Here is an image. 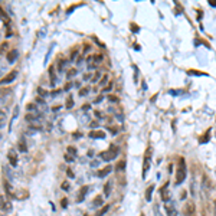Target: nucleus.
Segmentation results:
<instances>
[{"label": "nucleus", "instance_id": "1", "mask_svg": "<svg viewBox=\"0 0 216 216\" xmlns=\"http://www.w3.org/2000/svg\"><path fill=\"white\" fill-rule=\"evenodd\" d=\"M186 174H187V166L185 163V159H180L179 161V166H177V173H176V185H182L186 179Z\"/></svg>", "mask_w": 216, "mask_h": 216}, {"label": "nucleus", "instance_id": "2", "mask_svg": "<svg viewBox=\"0 0 216 216\" xmlns=\"http://www.w3.org/2000/svg\"><path fill=\"white\" fill-rule=\"evenodd\" d=\"M7 101L9 98L0 99V127H3L6 118H7Z\"/></svg>", "mask_w": 216, "mask_h": 216}, {"label": "nucleus", "instance_id": "3", "mask_svg": "<svg viewBox=\"0 0 216 216\" xmlns=\"http://www.w3.org/2000/svg\"><path fill=\"white\" fill-rule=\"evenodd\" d=\"M118 156V149L117 147H111L108 151H102L101 153V159L104 161H111L113 159H115Z\"/></svg>", "mask_w": 216, "mask_h": 216}, {"label": "nucleus", "instance_id": "4", "mask_svg": "<svg viewBox=\"0 0 216 216\" xmlns=\"http://www.w3.org/2000/svg\"><path fill=\"white\" fill-rule=\"evenodd\" d=\"M13 205L6 196H0V210L2 212H12Z\"/></svg>", "mask_w": 216, "mask_h": 216}, {"label": "nucleus", "instance_id": "5", "mask_svg": "<svg viewBox=\"0 0 216 216\" xmlns=\"http://www.w3.org/2000/svg\"><path fill=\"white\" fill-rule=\"evenodd\" d=\"M150 161H151V149L147 150L144 156V164H143V179H145V174L150 170Z\"/></svg>", "mask_w": 216, "mask_h": 216}, {"label": "nucleus", "instance_id": "6", "mask_svg": "<svg viewBox=\"0 0 216 216\" xmlns=\"http://www.w3.org/2000/svg\"><path fill=\"white\" fill-rule=\"evenodd\" d=\"M16 76H17V72H16V71H12L9 75H6L4 78L0 79V85H7V84L13 82V81L16 79Z\"/></svg>", "mask_w": 216, "mask_h": 216}, {"label": "nucleus", "instance_id": "7", "mask_svg": "<svg viewBox=\"0 0 216 216\" xmlns=\"http://www.w3.org/2000/svg\"><path fill=\"white\" fill-rule=\"evenodd\" d=\"M167 186H169V185L166 183V185L161 187V190H160V193H161V200L166 202V203H167V202L170 200V197H172V195H170V190H169V187H167Z\"/></svg>", "mask_w": 216, "mask_h": 216}, {"label": "nucleus", "instance_id": "8", "mask_svg": "<svg viewBox=\"0 0 216 216\" xmlns=\"http://www.w3.org/2000/svg\"><path fill=\"white\" fill-rule=\"evenodd\" d=\"M7 159H9V163H10L12 167H16V166H17V153H16L15 150H9Z\"/></svg>", "mask_w": 216, "mask_h": 216}, {"label": "nucleus", "instance_id": "9", "mask_svg": "<svg viewBox=\"0 0 216 216\" xmlns=\"http://www.w3.org/2000/svg\"><path fill=\"white\" fill-rule=\"evenodd\" d=\"M17 56H19L17 49H12V51H9L7 52V62L9 63H15L16 59H17Z\"/></svg>", "mask_w": 216, "mask_h": 216}, {"label": "nucleus", "instance_id": "10", "mask_svg": "<svg viewBox=\"0 0 216 216\" xmlns=\"http://www.w3.org/2000/svg\"><path fill=\"white\" fill-rule=\"evenodd\" d=\"M166 215L167 216H179V212H177V209L173 206V205L167 203L166 205Z\"/></svg>", "mask_w": 216, "mask_h": 216}, {"label": "nucleus", "instance_id": "11", "mask_svg": "<svg viewBox=\"0 0 216 216\" xmlns=\"http://www.w3.org/2000/svg\"><path fill=\"white\" fill-rule=\"evenodd\" d=\"M88 192H90V187H88V186H84V187L81 189V192H79V196L76 197V202H78V203H81V202L85 199V195Z\"/></svg>", "mask_w": 216, "mask_h": 216}, {"label": "nucleus", "instance_id": "12", "mask_svg": "<svg viewBox=\"0 0 216 216\" xmlns=\"http://www.w3.org/2000/svg\"><path fill=\"white\" fill-rule=\"evenodd\" d=\"M17 147H19L20 153H28V144H26V140H25V138H20L19 143H17Z\"/></svg>", "mask_w": 216, "mask_h": 216}, {"label": "nucleus", "instance_id": "13", "mask_svg": "<svg viewBox=\"0 0 216 216\" xmlns=\"http://www.w3.org/2000/svg\"><path fill=\"white\" fill-rule=\"evenodd\" d=\"M113 172V167H111V166H105V167H104V169H101L98 172V174H97V176L98 177H105L107 174H110V173Z\"/></svg>", "mask_w": 216, "mask_h": 216}, {"label": "nucleus", "instance_id": "14", "mask_svg": "<svg viewBox=\"0 0 216 216\" xmlns=\"http://www.w3.org/2000/svg\"><path fill=\"white\" fill-rule=\"evenodd\" d=\"M91 138H105V133L101 131V130H97V131H91L90 133Z\"/></svg>", "mask_w": 216, "mask_h": 216}, {"label": "nucleus", "instance_id": "15", "mask_svg": "<svg viewBox=\"0 0 216 216\" xmlns=\"http://www.w3.org/2000/svg\"><path fill=\"white\" fill-rule=\"evenodd\" d=\"M153 192H154V185H150L149 189L145 190V200L150 202L151 200V196H153Z\"/></svg>", "mask_w": 216, "mask_h": 216}, {"label": "nucleus", "instance_id": "16", "mask_svg": "<svg viewBox=\"0 0 216 216\" xmlns=\"http://www.w3.org/2000/svg\"><path fill=\"white\" fill-rule=\"evenodd\" d=\"M55 67H51L49 68V76H51V85L55 86L56 85V78H55Z\"/></svg>", "mask_w": 216, "mask_h": 216}, {"label": "nucleus", "instance_id": "17", "mask_svg": "<svg viewBox=\"0 0 216 216\" xmlns=\"http://www.w3.org/2000/svg\"><path fill=\"white\" fill-rule=\"evenodd\" d=\"M10 94L12 91L6 88V90H0V99H4V98H10Z\"/></svg>", "mask_w": 216, "mask_h": 216}, {"label": "nucleus", "instance_id": "18", "mask_svg": "<svg viewBox=\"0 0 216 216\" xmlns=\"http://www.w3.org/2000/svg\"><path fill=\"white\" fill-rule=\"evenodd\" d=\"M192 213H195V205H193V203H187V205H186V215L192 216Z\"/></svg>", "mask_w": 216, "mask_h": 216}, {"label": "nucleus", "instance_id": "19", "mask_svg": "<svg viewBox=\"0 0 216 216\" xmlns=\"http://www.w3.org/2000/svg\"><path fill=\"white\" fill-rule=\"evenodd\" d=\"M0 19L2 20H4V23L7 25V26H10V22H9V17H7V15L4 13V10L2 7H0Z\"/></svg>", "mask_w": 216, "mask_h": 216}, {"label": "nucleus", "instance_id": "20", "mask_svg": "<svg viewBox=\"0 0 216 216\" xmlns=\"http://www.w3.org/2000/svg\"><path fill=\"white\" fill-rule=\"evenodd\" d=\"M17 114H19V107L16 105L15 110H13V117H12V121H10V126H9V131H10V127H12V124L16 121V118H17Z\"/></svg>", "mask_w": 216, "mask_h": 216}, {"label": "nucleus", "instance_id": "21", "mask_svg": "<svg viewBox=\"0 0 216 216\" xmlns=\"http://www.w3.org/2000/svg\"><path fill=\"white\" fill-rule=\"evenodd\" d=\"M4 189H6V192L10 195V196H15V189H13V186H10L9 183H4Z\"/></svg>", "mask_w": 216, "mask_h": 216}, {"label": "nucleus", "instance_id": "22", "mask_svg": "<svg viewBox=\"0 0 216 216\" xmlns=\"http://www.w3.org/2000/svg\"><path fill=\"white\" fill-rule=\"evenodd\" d=\"M104 195H105L107 197L111 195V183H110V182L105 183V186H104Z\"/></svg>", "mask_w": 216, "mask_h": 216}, {"label": "nucleus", "instance_id": "23", "mask_svg": "<svg viewBox=\"0 0 216 216\" xmlns=\"http://www.w3.org/2000/svg\"><path fill=\"white\" fill-rule=\"evenodd\" d=\"M90 91H91V88H90V86H85V88H81V91H79V95H81V97H86Z\"/></svg>", "mask_w": 216, "mask_h": 216}, {"label": "nucleus", "instance_id": "24", "mask_svg": "<svg viewBox=\"0 0 216 216\" xmlns=\"http://www.w3.org/2000/svg\"><path fill=\"white\" fill-rule=\"evenodd\" d=\"M72 107H74V98H72V95H69V97H68V101H67V108L71 110Z\"/></svg>", "mask_w": 216, "mask_h": 216}, {"label": "nucleus", "instance_id": "25", "mask_svg": "<svg viewBox=\"0 0 216 216\" xmlns=\"http://www.w3.org/2000/svg\"><path fill=\"white\" fill-rule=\"evenodd\" d=\"M108 210H110V206H108V205H107V206H104V208H102L101 210H99V212L97 213V216H104V215H105L107 212H108Z\"/></svg>", "mask_w": 216, "mask_h": 216}, {"label": "nucleus", "instance_id": "26", "mask_svg": "<svg viewBox=\"0 0 216 216\" xmlns=\"http://www.w3.org/2000/svg\"><path fill=\"white\" fill-rule=\"evenodd\" d=\"M68 154L72 156V157H75V156H76V149L72 147V145H69V147H68Z\"/></svg>", "mask_w": 216, "mask_h": 216}, {"label": "nucleus", "instance_id": "27", "mask_svg": "<svg viewBox=\"0 0 216 216\" xmlns=\"http://www.w3.org/2000/svg\"><path fill=\"white\" fill-rule=\"evenodd\" d=\"M92 203H94V206H101V205H102V197L101 196H97L94 199V202H92Z\"/></svg>", "mask_w": 216, "mask_h": 216}, {"label": "nucleus", "instance_id": "28", "mask_svg": "<svg viewBox=\"0 0 216 216\" xmlns=\"http://www.w3.org/2000/svg\"><path fill=\"white\" fill-rule=\"evenodd\" d=\"M76 74H78L76 69H69V72H67V78H72V76H75Z\"/></svg>", "mask_w": 216, "mask_h": 216}, {"label": "nucleus", "instance_id": "29", "mask_svg": "<svg viewBox=\"0 0 216 216\" xmlns=\"http://www.w3.org/2000/svg\"><path fill=\"white\" fill-rule=\"evenodd\" d=\"M107 82H108V75H104V76H102V79L99 81V85L105 88V84H107Z\"/></svg>", "mask_w": 216, "mask_h": 216}, {"label": "nucleus", "instance_id": "30", "mask_svg": "<svg viewBox=\"0 0 216 216\" xmlns=\"http://www.w3.org/2000/svg\"><path fill=\"white\" fill-rule=\"evenodd\" d=\"M124 169H126V161H120V163L117 164V170L118 172H121V170H124Z\"/></svg>", "mask_w": 216, "mask_h": 216}, {"label": "nucleus", "instance_id": "31", "mask_svg": "<svg viewBox=\"0 0 216 216\" xmlns=\"http://www.w3.org/2000/svg\"><path fill=\"white\" fill-rule=\"evenodd\" d=\"M61 187H62V190H69V189H71V185H69L68 182H63Z\"/></svg>", "mask_w": 216, "mask_h": 216}, {"label": "nucleus", "instance_id": "32", "mask_svg": "<svg viewBox=\"0 0 216 216\" xmlns=\"http://www.w3.org/2000/svg\"><path fill=\"white\" fill-rule=\"evenodd\" d=\"M38 92H39L40 97H46V95H48V92L43 90V88H38Z\"/></svg>", "mask_w": 216, "mask_h": 216}, {"label": "nucleus", "instance_id": "33", "mask_svg": "<svg viewBox=\"0 0 216 216\" xmlns=\"http://www.w3.org/2000/svg\"><path fill=\"white\" fill-rule=\"evenodd\" d=\"M108 131H110V133L113 134V136H115V134L118 133V130L115 128V127H108Z\"/></svg>", "mask_w": 216, "mask_h": 216}, {"label": "nucleus", "instance_id": "34", "mask_svg": "<svg viewBox=\"0 0 216 216\" xmlns=\"http://www.w3.org/2000/svg\"><path fill=\"white\" fill-rule=\"evenodd\" d=\"M67 174H68V177H69V179H74V177H75L74 172H72L71 169H67Z\"/></svg>", "mask_w": 216, "mask_h": 216}, {"label": "nucleus", "instance_id": "35", "mask_svg": "<svg viewBox=\"0 0 216 216\" xmlns=\"http://www.w3.org/2000/svg\"><path fill=\"white\" fill-rule=\"evenodd\" d=\"M111 90H113V81H111V82L108 84L105 88H104V92H108V91H111Z\"/></svg>", "mask_w": 216, "mask_h": 216}, {"label": "nucleus", "instance_id": "36", "mask_svg": "<svg viewBox=\"0 0 216 216\" xmlns=\"http://www.w3.org/2000/svg\"><path fill=\"white\" fill-rule=\"evenodd\" d=\"M65 160L68 161V163H72V161H74V157H72V156H69V154H65Z\"/></svg>", "mask_w": 216, "mask_h": 216}, {"label": "nucleus", "instance_id": "37", "mask_svg": "<svg viewBox=\"0 0 216 216\" xmlns=\"http://www.w3.org/2000/svg\"><path fill=\"white\" fill-rule=\"evenodd\" d=\"M28 110H29V111H33V113H36V111H38V110H36V105H33V104H29V105H28Z\"/></svg>", "mask_w": 216, "mask_h": 216}, {"label": "nucleus", "instance_id": "38", "mask_svg": "<svg viewBox=\"0 0 216 216\" xmlns=\"http://www.w3.org/2000/svg\"><path fill=\"white\" fill-rule=\"evenodd\" d=\"M99 76H101V72H97V74H95V76H94V78H92V82H97V81H98V79H99Z\"/></svg>", "mask_w": 216, "mask_h": 216}, {"label": "nucleus", "instance_id": "39", "mask_svg": "<svg viewBox=\"0 0 216 216\" xmlns=\"http://www.w3.org/2000/svg\"><path fill=\"white\" fill-rule=\"evenodd\" d=\"M65 63H67V61H65V59H62V61L59 62V71H62V69H63V67H65Z\"/></svg>", "mask_w": 216, "mask_h": 216}, {"label": "nucleus", "instance_id": "40", "mask_svg": "<svg viewBox=\"0 0 216 216\" xmlns=\"http://www.w3.org/2000/svg\"><path fill=\"white\" fill-rule=\"evenodd\" d=\"M72 85H74V84H71V82H68L67 85H65V91H69L72 88Z\"/></svg>", "mask_w": 216, "mask_h": 216}, {"label": "nucleus", "instance_id": "41", "mask_svg": "<svg viewBox=\"0 0 216 216\" xmlns=\"http://www.w3.org/2000/svg\"><path fill=\"white\" fill-rule=\"evenodd\" d=\"M36 102L40 104V105H45V99H42V98H36Z\"/></svg>", "mask_w": 216, "mask_h": 216}, {"label": "nucleus", "instance_id": "42", "mask_svg": "<svg viewBox=\"0 0 216 216\" xmlns=\"http://www.w3.org/2000/svg\"><path fill=\"white\" fill-rule=\"evenodd\" d=\"M61 205H62V208H67V206H68V200H67V199H62Z\"/></svg>", "mask_w": 216, "mask_h": 216}, {"label": "nucleus", "instance_id": "43", "mask_svg": "<svg viewBox=\"0 0 216 216\" xmlns=\"http://www.w3.org/2000/svg\"><path fill=\"white\" fill-rule=\"evenodd\" d=\"M6 48H7V43H3V45L0 46V53H2V52H3L4 49H6Z\"/></svg>", "mask_w": 216, "mask_h": 216}, {"label": "nucleus", "instance_id": "44", "mask_svg": "<svg viewBox=\"0 0 216 216\" xmlns=\"http://www.w3.org/2000/svg\"><path fill=\"white\" fill-rule=\"evenodd\" d=\"M102 99H104V97H102V95H99V97H97V98H95V102H101Z\"/></svg>", "mask_w": 216, "mask_h": 216}, {"label": "nucleus", "instance_id": "45", "mask_svg": "<svg viewBox=\"0 0 216 216\" xmlns=\"http://www.w3.org/2000/svg\"><path fill=\"white\" fill-rule=\"evenodd\" d=\"M59 94H61V91H59V90H56V91H53V92H52V95H53V97H58Z\"/></svg>", "mask_w": 216, "mask_h": 216}, {"label": "nucleus", "instance_id": "46", "mask_svg": "<svg viewBox=\"0 0 216 216\" xmlns=\"http://www.w3.org/2000/svg\"><path fill=\"white\" fill-rule=\"evenodd\" d=\"M84 79H85V81L86 79H91V74H85L84 75Z\"/></svg>", "mask_w": 216, "mask_h": 216}, {"label": "nucleus", "instance_id": "47", "mask_svg": "<svg viewBox=\"0 0 216 216\" xmlns=\"http://www.w3.org/2000/svg\"><path fill=\"white\" fill-rule=\"evenodd\" d=\"M209 4H210V6H216V2H215V0H210V2H209Z\"/></svg>", "mask_w": 216, "mask_h": 216}, {"label": "nucleus", "instance_id": "48", "mask_svg": "<svg viewBox=\"0 0 216 216\" xmlns=\"http://www.w3.org/2000/svg\"><path fill=\"white\" fill-rule=\"evenodd\" d=\"M110 101H118L115 97H113V95H110Z\"/></svg>", "mask_w": 216, "mask_h": 216}, {"label": "nucleus", "instance_id": "49", "mask_svg": "<svg viewBox=\"0 0 216 216\" xmlns=\"http://www.w3.org/2000/svg\"><path fill=\"white\" fill-rule=\"evenodd\" d=\"M2 140H3V136H2V134H0V141H2Z\"/></svg>", "mask_w": 216, "mask_h": 216}, {"label": "nucleus", "instance_id": "50", "mask_svg": "<svg viewBox=\"0 0 216 216\" xmlns=\"http://www.w3.org/2000/svg\"><path fill=\"white\" fill-rule=\"evenodd\" d=\"M215 208H216V200H215Z\"/></svg>", "mask_w": 216, "mask_h": 216}, {"label": "nucleus", "instance_id": "51", "mask_svg": "<svg viewBox=\"0 0 216 216\" xmlns=\"http://www.w3.org/2000/svg\"><path fill=\"white\" fill-rule=\"evenodd\" d=\"M140 216H144V215H143V213H141V215H140Z\"/></svg>", "mask_w": 216, "mask_h": 216}]
</instances>
